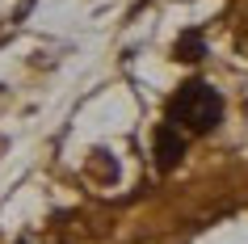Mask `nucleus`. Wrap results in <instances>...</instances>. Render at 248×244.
<instances>
[{
	"label": "nucleus",
	"mask_w": 248,
	"mask_h": 244,
	"mask_svg": "<svg viewBox=\"0 0 248 244\" xmlns=\"http://www.w3.org/2000/svg\"><path fill=\"white\" fill-rule=\"evenodd\" d=\"M169 114H172V122H181V127H189V130H210L219 122V114H223V97L210 89V84H202V80H189V84L177 89Z\"/></svg>",
	"instance_id": "1"
},
{
	"label": "nucleus",
	"mask_w": 248,
	"mask_h": 244,
	"mask_svg": "<svg viewBox=\"0 0 248 244\" xmlns=\"http://www.w3.org/2000/svg\"><path fill=\"white\" fill-rule=\"evenodd\" d=\"M181 152H185V139L177 135V127H160L156 130V164L172 168L177 160H181Z\"/></svg>",
	"instance_id": "2"
},
{
	"label": "nucleus",
	"mask_w": 248,
	"mask_h": 244,
	"mask_svg": "<svg viewBox=\"0 0 248 244\" xmlns=\"http://www.w3.org/2000/svg\"><path fill=\"white\" fill-rule=\"evenodd\" d=\"M202 55V38L198 34H185L181 42H177V59H198Z\"/></svg>",
	"instance_id": "3"
}]
</instances>
